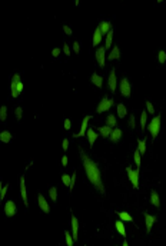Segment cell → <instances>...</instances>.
Listing matches in <instances>:
<instances>
[{
	"mask_svg": "<svg viewBox=\"0 0 166 246\" xmlns=\"http://www.w3.org/2000/svg\"><path fill=\"white\" fill-rule=\"evenodd\" d=\"M80 155H82V160H83V168H85V172H86V178L89 179V182H90L92 185L98 189V192L105 195L106 190H105V185H103V182H102V175H100L99 166L96 165L83 150L80 152Z\"/></svg>",
	"mask_w": 166,
	"mask_h": 246,
	"instance_id": "obj_1",
	"label": "cell"
},
{
	"mask_svg": "<svg viewBox=\"0 0 166 246\" xmlns=\"http://www.w3.org/2000/svg\"><path fill=\"white\" fill-rule=\"evenodd\" d=\"M148 129H149V133H150V136H152L153 139H156L158 136H159V132H160V115L155 116V118L150 120Z\"/></svg>",
	"mask_w": 166,
	"mask_h": 246,
	"instance_id": "obj_2",
	"label": "cell"
},
{
	"mask_svg": "<svg viewBox=\"0 0 166 246\" xmlns=\"http://www.w3.org/2000/svg\"><path fill=\"white\" fill-rule=\"evenodd\" d=\"M113 103H115V100H113V99L103 98L102 100H100V103L98 105V108H96V112H98V113H102V112L109 110V109L113 106Z\"/></svg>",
	"mask_w": 166,
	"mask_h": 246,
	"instance_id": "obj_3",
	"label": "cell"
},
{
	"mask_svg": "<svg viewBox=\"0 0 166 246\" xmlns=\"http://www.w3.org/2000/svg\"><path fill=\"white\" fill-rule=\"evenodd\" d=\"M128 175H129V180H130L133 188L135 189L139 188V169L136 168V170H133L132 168H128Z\"/></svg>",
	"mask_w": 166,
	"mask_h": 246,
	"instance_id": "obj_4",
	"label": "cell"
},
{
	"mask_svg": "<svg viewBox=\"0 0 166 246\" xmlns=\"http://www.w3.org/2000/svg\"><path fill=\"white\" fill-rule=\"evenodd\" d=\"M119 88H120V93H122V96H125V98L130 96V92H132V89H130V83H129L128 78H123L122 80H120V83H119Z\"/></svg>",
	"mask_w": 166,
	"mask_h": 246,
	"instance_id": "obj_5",
	"label": "cell"
},
{
	"mask_svg": "<svg viewBox=\"0 0 166 246\" xmlns=\"http://www.w3.org/2000/svg\"><path fill=\"white\" fill-rule=\"evenodd\" d=\"M38 205H39V208H40L42 212H44V213H50V206H49L48 200L44 199L43 193H39V195H38Z\"/></svg>",
	"mask_w": 166,
	"mask_h": 246,
	"instance_id": "obj_6",
	"label": "cell"
},
{
	"mask_svg": "<svg viewBox=\"0 0 166 246\" xmlns=\"http://www.w3.org/2000/svg\"><path fill=\"white\" fill-rule=\"evenodd\" d=\"M105 59H106V47H99L96 50V60L100 68L105 66Z\"/></svg>",
	"mask_w": 166,
	"mask_h": 246,
	"instance_id": "obj_7",
	"label": "cell"
},
{
	"mask_svg": "<svg viewBox=\"0 0 166 246\" xmlns=\"http://www.w3.org/2000/svg\"><path fill=\"white\" fill-rule=\"evenodd\" d=\"M4 213H6V216H9V218L16 215V203H14L13 200H7L6 202V205H4Z\"/></svg>",
	"mask_w": 166,
	"mask_h": 246,
	"instance_id": "obj_8",
	"label": "cell"
},
{
	"mask_svg": "<svg viewBox=\"0 0 166 246\" xmlns=\"http://www.w3.org/2000/svg\"><path fill=\"white\" fill-rule=\"evenodd\" d=\"M116 86H118V79H116V72H115V69H113V70H110V73H109V90L115 93Z\"/></svg>",
	"mask_w": 166,
	"mask_h": 246,
	"instance_id": "obj_9",
	"label": "cell"
},
{
	"mask_svg": "<svg viewBox=\"0 0 166 246\" xmlns=\"http://www.w3.org/2000/svg\"><path fill=\"white\" fill-rule=\"evenodd\" d=\"M72 236L75 242L79 239V220L76 216H72Z\"/></svg>",
	"mask_w": 166,
	"mask_h": 246,
	"instance_id": "obj_10",
	"label": "cell"
},
{
	"mask_svg": "<svg viewBox=\"0 0 166 246\" xmlns=\"http://www.w3.org/2000/svg\"><path fill=\"white\" fill-rule=\"evenodd\" d=\"M20 195H22V200H23L24 206H29V200H27V190H26V183H24V178H20Z\"/></svg>",
	"mask_w": 166,
	"mask_h": 246,
	"instance_id": "obj_11",
	"label": "cell"
},
{
	"mask_svg": "<svg viewBox=\"0 0 166 246\" xmlns=\"http://www.w3.org/2000/svg\"><path fill=\"white\" fill-rule=\"evenodd\" d=\"M120 138H122V129L113 128V129H112V133H110V136H109L110 142H112V143H115V142H119V140H120Z\"/></svg>",
	"mask_w": 166,
	"mask_h": 246,
	"instance_id": "obj_12",
	"label": "cell"
},
{
	"mask_svg": "<svg viewBox=\"0 0 166 246\" xmlns=\"http://www.w3.org/2000/svg\"><path fill=\"white\" fill-rule=\"evenodd\" d=\"M89 120H90V116L89 115H86L85 118H83V120H82V125H80V130H79V133L76 136H83V135H86V132H88V123H89Z\"/></svg>",
	"mask_w": 166,
	"mask_h": 246,
	"instance_id": "obj_13",
	"label": "cell"
},
{
	"mask_svg": "<svg viewBox=\"0 0 166 246\" xmlns=\"http://www.w3.org/2000/svg\"><path fill=\"white\" fill-rule=\"evenodd\" d=\"M156 218L153 215H148V213H145V223H146V232H150L152 230V226L153 223H155Z\"/></svg>",
	"mask_w": 166,
	"mask_h": 246,
	"instance_id": "obj_14",
	"label": "cell"
},
{
	"mask_svg": "<svg viewBox=\"0 0 166 246\" xmlns=\"http://www.w3.org/2000/svg\"><path fill=\"white\" fill-rule=\"evenodd\" d=\"M86 136H88V140H89V143H90V148L93 146V143L96 142V139H98V133H96L95 130L92 128H89L88 129V132H86Z\"/></svg>",
	"mask_w": 166,
	"mask_h": 246,
	"instance_id": "obj_15",
	"label": "cell"
},
{
	"mask_svg": "<svg viewBox=\"0 0 166 246\" xmlns=\"http://www.w3.org/2000/svg\"><path fill=\"white\" fill-rule=\"evenodd\" d=\"M98 27H99V29H100V32H102V34H108L110 30H113V29H112V24L109 23V22H100Z\"/></svg>",
	"mask_w": 166,
	"mask_h": 246,
	"instance_id": "obj_16",
	"label": "cell"
},
{
	"mask_svg": "<svg viewBox=\"0 0 166 246\" xmlns=\"http://www.w3.org/2000/svg\"><path fill=\"white\" fill-rule=\"evenodd\" d=\"M90 80H92V83H95L96 88H102V84H103V78L100 76V74L93 73V74L90 76Z\"/></svg>",
	"mask_w": 166,
	"mask_h": 246,
	"instance_id": "obj_17",
	"label": "cell"
},
{
	"mask_svg": "<svg viewBox=\"0 0 166 246\" xmlns=\"http://www.w3.org/2000/svg\"><path fill=\"white\" fill-rule=\"evenodd\" d=\"M102 32H100V29H96L95 33H93V46H99L100 44V42H102Z\"/></svg>",
	"mask_w": 166,
	"mask_h": 246,
	"instance_id": "obj_18",
	"label": "cell"
},
{
	"mask_svg": "<svg viewBox=\"0 0 166 246\" xmlns=\"http://www.w3.org/2000/svg\"><path fill=\"white\" fill-rule=\"evenodd\" d=\"M99 132V135L102 136V138H108L110 136V133H112V128H109V126H102V128H99L98 129Z\"/></svg>",
	"mask_w": 166,
	"mask_h": 246,
	"instance_id": "obj_19",
	"label": "cell"
},
{
	"mask_svg": "<svg viewBox=\"0 0 166 246\" xmlns=\"http://www.w3.org/2000/svg\"><path fill=\"white\" fill-rule=\"evenodd\" d=\"M150 203H152L155 208H159L160 206V199H159V195L155 192V190H152L150 192Z\"/></svg>",
	"mask_w": 166,
	"mask_h": 246,
	"instance_id": "obj_20",
	"label": "cell"
},
{
	"mask_svg": "<svg viewBox=\"0 0 166 246\" xmlns=\"http://www.w3.org/2000/svg\"><path fill=\"white\" fill-rule=\"evenodd\" d=\"M120 58V50H119V46H113V50L109 53V60H118Z\"/></svg>",
	"mask_w": 166,
	"mask_h": 246,
	"instance_id": "obj_21",
	"label": "cell"
},
{
	"mask_svg": "<svg viewBox=\"0 0 166 246\" xmlns=\"http://www.w3.org/2000/svg\"><path fill=\"white\" fill-rule=\"evenodd\" d=\"M13 139V136H12L10 132H7V130H3L2 133H0V140L3 142V143H9V142Z\"/></svg>",
	"mask_w": 166,
	"mask_h": 246,
	"instance_id": "obj_22",
	"label": "cell"
},
{
	"mask_svg": "<svg viewBox=\"0 0 166 246\" xmlns=\"http://www.w3.org/2000/svg\"><path fill=\"white\" fill-rule=\"evenodd\" d=\"M115 226H116V230H118V232L120 233L123 238H125V236H126V229H125V225H123L122 220H116Z\"/></svg>",
	"mask_w": 166,
	"mask_h": 246,
	"instance_id": "obj_23",
	"label": "cell"
},
{
	"mask_svg": "<svg viewBox=\"0 0 166 246\" xmlns=\"http://www.w3.org/2000/svg\"><path fill=\"white\" fill-rule=\"evenodd\" d=\"M116 123H118V120H116V116L113 115H108V118H106V126H109V128H116Z\"/></svg>",
	"mask_w": 166,
	"mask_h": 246,
	"instance_id": "obj_24",
	"label": "cell"
},
{
	"mask_svg": "<svg viewBox=\"0 0 166 246\" xmlns=\"http://www.w3.org/2000/svg\"><path fill=\"white\" fill-rule=\"evenodd\" d=\"M64 240H66V245L68 246H73L75 245V239H73V236L69 230H64Z\"/></svg>",
	"mask_w": 166,
	"mask_h": 246,
	"instance_id": "obj_25",
	"label": "cell"
},
{
	"mask_svg": "<svg viewBox=\"0 0 166 246\" xmlns=\"http://www.w3.org/2000/svg\"><path fill=\"white\" fill-rule=\"evenodd\" d=\"M126 113H128L126 106L123 105V103H119V105H118V116H119V118H125Z\"/></svg>",
	"mask_w": 166,
	"mask_h": 246,
	"instance_id": "obj_26",
	"label": "cell"
},
{
	"mask_svg": "<svg viewBox=\"0 0 166 246\" xmlns=\"http://www.w3.org/2000/svg\"><path fill=\"white\" fill-rule=\"evenodd\" d=\"M49 196H50V199L56 203V200H58V190H56V186H50V188H49Z\"/></svg>",
	"mask_w": 166,
	"mask_h": 246,
	"instance_id": "obj_27",
	"label": "cell"
},
{
	"mask_svg": "<svg viewBox=\"0 0 166 246\" xmlns=\"http://www.w3.org/2000/svg\"><path fill=\"white\" fill-rule=\"evenodd\" d=\"M112 39H113V30H110L108 34H106V40H105V47L109 49L112 46Z\"/></svg>",
	"mask_w": 166,
	"mask_h": 246,
	"instance_id": "obj_28",
	"label": "cell"
},
{
	"mask_svg": "<svg viewBox=\"0 0 166 246\" xmlns=\"http://www.w3.org/2000/svg\"><path fill=\"white\" fill-rule=\"evenodd\" d=\"M10 93H12V98H17V96L20 94V92H19V89H17L16 83H10Z\"/></svg>",
	"mask_w": 166,
	"mask_h": 246,
	"instance_id": "obj_29",
	"label": "cell"
},
{
	"mask_svg": "<svg viewBox=\"0 0 166 246\" xmlns=\"http://www.w3.org/2000/svg\"><path fill=\"white\" fill-rule=\"evenodd\" d=\"M118 215H119V218H120V220H126V222H132L133 220L132 216L129 215L128 212H119Z\"/></svg>",
	"mask_w": 166,
	"mask_h": 246,
	"instance_id": "obj_30",
	"label": "cell"
},
{
	"mask_svg": "<svg viewBox=\"0 0 166 246\" xmlns=\"http://www.w3.org/2000/svg\"><path fill=\"white\" fill-rule=\"evenodd\" d=\"M138 145H139V150L140 155H143V153H146V142L143 140V139H140V140H138Z\"/></svg>",
	"mask_w": 166,
	"mask_h": 246,
	"instance_id": "obj_31",
	"label": "cell"
},
{
	"mask_svg": "<svg viewBox=\"0 0 166 246\" xmlns=\"http://www.w3.org/2000/svg\"><path fill=\"white\" fill-rule=\"evenodd\" d=\"M62 182H63L64 186H68V188L70 189V176H69L68 173H63V175H62Z\"/></svg>",
	"mask_w": 166,
	"mask_h": 246,
	"instance_id": "obj_32",
	"label": "cell"
},
{
	"mask_svg": "<svg viewBox=\"0 0 166 246\" xmlns=\"http://www.w3.org/2000/svg\"><path fill=\"white\" fill-rule=\"evenodd\" d=\"M6 118H7V108L6 106H2V108H0V120L4 122Z\"/></svg>",
	"mask_w": 166,
	"mask_h": 246,
	"instance_id": "obj_33",
	"label": "cell"
},
{
	"mask_svg": "<svg viewBox=\"0 0 166 246\" xmlns=\"http://www.w3.org/2000/svg\"><path fill=\"white\" fill-rule=\"evenodd\" d=\"M133 159H135L136 168L139 169V166H140V152H139V150H136V152L133 153Z\"/></svg>",
	"mask_w": 166,
	"mask_h": 246,
	"instance_id": "obj_34",
	"label": "cell"
},
{
	"mask_svg": "<svg viewBox=\"0 0 166 246\" xmlns=\"http://www.w3.org/2000/svg\"><path fill=\"white\" fill-rule=\"evenodd\" d=\"M146 118H148V113H146V112H142V115H140V128L142 129L146 128Z\"/></svg>",
	"mask_w": 166,
	"mask_h": 246,
	"instance_id": "obj_35",
	"label": "cell"
},
{
	"mask_svg": "<svg viewBox=\"0 0 166 246\" xmlns=\"http://www.w3.org/2000/svg\"><path fill=\"white\" fill-rule=\"evenodd\" d=\"M7 189H9L7 185H2V188H0V200L4 199V196H6V193H7Z\"/></svg>",
	"mask_w": 166,
	"mask_h": 246,
	"instance_id": "obj_36",
	"label": "cell"
},
{
	"mask_svg": "<svg viewBox=\"0 0 166 246\" xmlns=\"http://www.w3.org/2000/svg\"><path fill=\"white\" fill-rule=\"evenodd\" d=\"M158 59H159V63H165L166 62V52L165 50H159V53H158Z\"/></svg>",
	"mask_w": 166,
	"mask_h": 246,
	"instance_id": "obj_37",
	"label": "cell"
},
{
	"mask_svg": "<svg viewBox=\"0 0 166 246\" xmlns=\"http://www.w3.org/2000/svg\"><path fill=\"white\" fill-rule=\"evenodd\" d=\"M14 115H16L17 120H22V118H23V109H22V108H16V109H14Z\"/></svg>",
	"mask_w": 166,
	"mask_h": 246,
	"instance_id": "obj_38",
	"label": "cell"
},
{
	"mask_svg": "<svg viewBox=\"0 0 166 246\" xmlns=\"http://www.w3.org/2000/svg\"><path fill=\"white\" fill-rule=\"evenodd\" d=\"M22 79H20V74L19 73H14L13 76H12V83H20Z\"/></svg>",
	"mask_w": 166,
	"mask_h": 246,
	"instance_id": "obj_39",
	"label": "cell"
},
{
	"mask_svg": "<svg viewBox=\"0 0 166 246\" xmlns=\"http://www.w3.org/2000/svg\"><path fill=\"white\" fill-rule=\"evenodd\" d=\"M63 53L66 54L68 58L70 56V47H69V44H68V43H64V44H63Z\"/></svg>",
	"mask_w": 166,
	"mask_h": 246,
	"instance_id": "obj_40",
	"label": "cell"
},
{
	"mask_svg": "<svg viewBox=\"0 0 166 246\" xmlns=\"http://www.w3.org/2000/svg\"><path fill=\"white\" fill-rule=\"evenodd\" d=\"M73 52H75L76 54L80 53V44H79V42H75V43H73Z\"/></svg>",
	"mask_w": 166,
	"mask_h": 246,
	"instance_id": "obj_41",
	"label": "cell"
},
{
	"mask_svg": "<svg viewBox=\"0 0 166 246\" xmlns=\"http://www.w3.org/2000/svg\"><path fill=\"white\" fill-rule=\"evenodd\" d=\"M146 109H148L149 113H155V109H153V105L150 103V102H146Z\"/></svg>",
	"mask_w": 166,
	"mask_h": 246,
	"instance_id": "obj_42",
	"label": "cell"
},
{
	"mask_svg": "<svg viewBox=\"0 0 166 246\" xmlns=\"http://www.w3.org/2000/svg\"><path fill=\"white\" fill-rule=\"evenodd\" d=\"M62 146H63V150H68V149H69V139L68 138L63 139V143H62Z\"/></svg>",
	"mask_w": 166,
	"mask_h": 246,
	"instance_id": "obj_43",
	"label": "cell"
},
{
	"mask_svg": "<svg viewBox=\"0 0 166 246\" xmlns=\"http://www.w3.org/2000/svg\"><path fill=\"white\" fill-rule=\"evenodd\" d=\"M75 182H76V173H73V175L70 176V189L75 188Z\"/></svg>",
	"mask_w": 166,
	"mask_h": 246,
	"instance_id": "obj_44",
	"label": "cell"
},
{
	"mask_svg": "<svg viewBox=\"0 0 166 246\" xmlns=\"http://www.w3.org/2000/svg\"><path fill=\"white\" fill-rule=\"evenodd\" d=\"M129 126H130V128H135V116L133 115H130L129 116Z\"/></svg>",
	"mask_w": 166,
	"mask_h": 246,
	"instance_id": "obj_45",
	"label": "cell"
},
{
	"mask_svg": "<svg viewBox=\"0 0 166 246\" xmlns=\"http://www.w3.org/2000/svg\"><path fill=\"white\" fill-rule=\"evenodd\" d=\"M52 54H53V58H59V54H60V49L54 47L53 50H52Z\"/></svg>",
	"mask_w": 166,
	"mask_h": 246,
	"instance_id": "obj_46",
	"label": "cell"
},
{
	"mask_svg": "<svg viewBox=\"0 0 166 246\" xmlns=\"http://www.w3.org/2000/svg\"><path fill=\"white\" fill-rule=\"evenodd\" d=\"M63 32L68 34V36H69V34H72V29L68 26V24H64V26H63Z\"/></svg>",
	"mask_w": 166,
	"mask_h": 246,
	"instance_id": "obj_47",
	"label": "cell"
},
{
	"mask_svg": "<svg viewBox=\"0 0 166 246\" xmlns=\"http://www.w3.org/2000/svg\"><path fill=\"white\" fill-rule=\"evenodd\" d=\"M70 128H72L70 120H69V119H64V129H66V130H69Z\"/></svg>",
	"mask_w": 166,
	"mask_h": 246,
	"instance_id": "obj_48",
	"label": "cell"
},
{
	"mask_svg": "<svg viewBox=\"0 0 166 246\" xmlns=\"http://www.w3.org/2000/svg\"><path fill=\"white\" fill-rule=\"evenodd\" d=\"M62 165H63V168H66V166H68V156H66V155L62 158Z\"/></svg>",
	"mask_w": 166,
	"mask_h": 246,
	"instance_id": "obj_49",
	"label": "cell"
},
{
	"mask_svg": "<svg viewBox=\"0 0 166 246\" xmlns=\"http://www.w3.org/2000/svg\"><path fill=\"white\" fill-rule=\"evenodd\" d=\"M122 246H129V245H128V242H126V240H125V242H123V245H122Z\"/></svg>",
	"mask_w": 166,
	"mask_h": 246,
	"instance_id": "obj_50",
	"label": "cell"
}]
</instances>
